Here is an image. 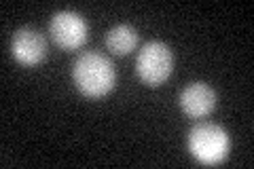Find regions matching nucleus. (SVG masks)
I'll return each instance as SVG.
<instances>
[{"label":"nucleus","instance_id":"obj_1","mask_svg":"<svg viewBox=\"0 0 254 169\" xmlns=\"http://www.w3.org/2000/svg\"><path fill=\"white\" fill-rule=\"evenodd\" d=\"M72 78L81 93L89 95V98H102L108 91H113L117 72L106 55L98 51H87L78 55L72 63Z\"/></svg>","mask_w":254,"mask_h":169},{"label":"nucleus","instance_id":"obj_2","mask_svg":"<svg viewBox=\"0 0 254 169\" xmlns=\"http://www.w3.org/2000/svg\"><path fill=\"white\" fill-rule=\"evenodd\" d=\"M189 150L201 163L216 165L229 155V133L216 123H199L189 133Z\"/></svg>","mask_w":254,"mask_h":169},{"label":"nucleus","instance_id":"obj_3","mask_svg":"<svg viewBox=\"0 0 254 169\" xmlns=\"http://www.w3.org/2000/svg\"><path fill=\"white\" fill-rule=\"evenodd\" d=\"M172 66H174V55L170 51V47L161 43V40L146 43L136 59L138 76L150 87L163 85L172 74Z\"/></svg>","mask_w":254,"mask_h":169},{"label":"nucleus","instance_id":"obj_4","mask_svg":"<svg viewBox=\"0 0 254 169\" xmlns=\"http://www.w3.org/2000/svg\"><path fill=\"white\" fill-rule=\"evenodd\" d=\"M51 38L55 45H60L62 49H78L87 40V23L78 13L74 11H60L51 17L49 23Z\"/></svg>","mask_w":254,"mask_h":169},{"label":"nucleus","instance_id":"obj_5","mask_svg":"<svg viewBox=\"0 0 254 169\" xmlns=\"http://www.w3.org/2000/svg\"><path fill=\"white\" fill-rule=\"evenodd\" d=\"M11 53L23 66H36L47 57L45 36L34 28H19L11 38Z\"/></svg>","mask_w":254,"mask_h":169},{"label":"nucleus","instance_id":"obj_6","mask_svg":"<svg viewBox=\"0 0 254 169\" xmlns=\"http://www.w3.org/2000/svg\"><path fill=\"white\" fill-rule=\"evenodd\" d=\"M180 108L193 118H203L216 106V93L205 83H190L180 93Z\"/></svg>","mask_w":254,"mask_h":169},{"label":"nucleus","instance_id":"obj_7","mask_svg":"<svg viewBox=\"0 0 254 169\" xmlns=\"http://www.w3.org/2000/svg\"><path fill=\"white\" fill-rule=\"evenodd\" d=\"M106 45L115 55H125L136 49L138 45V32L129 23H119L106 34Z\"/></svg>","mask_w":254,"mask_h":169}]
</instances>
